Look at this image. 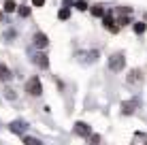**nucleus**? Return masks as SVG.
Listing matches in <instances>:
<instances>
[{
  "label": "nucleus",
  "instance_id": "nucleus-1",
  "mask_svg": "<svg viewBox=\"0 0 147 145\" xmlns=\"http://www.w3.org/2000/svg\"><path fill=\"white\" fill-rule=\"evenodd\" d=\"M26 92L30 94V96H40V94H43V86H40L38 77H30L26 81Z\"/></svg>",
  "mask_w": 147,
  "mask_h": 145
},
{
  "label": "nucleus",
  "instance_id": "nucleus-2",
  "mask_svg": "<svg viewBox=\"0 0 147 145\" xmlns=\"http://www.w3.org/2000/svg\"><path fill=\"white\" fill-rule=\"evenodd\" d=\"M126 66V60H124V53H113L109 58V68L111 71H121Z\"/></svg>",
  "mask_w": 147,
  "mask_h": 145
},
{
  "label": "nucleus",
  "instance_id": "nucleus-3",
  "mask_svg": "<svg viewBox=\"0 0 147 145\" xmlns=\"http://www.w3.org/2000/svg\"><path fill=\"white\" fill-rule=\"evenodd\" d=\"M9 130L15 132V134H24V132L28 130V124L24 122V119H15V122L9 124Z\"/></svg>",
  "mask_w": 147,
  "mask_h": 145
},
{
  "label": "nucleus",
  "instance_id": "nucleus-4",
  "mask_svg": "<svg viewBox=\"0 0 147 145\" xmlns=\"http://www.w3.org/2000/svg\"><path fill=\"white\" fill-rule=\"evenodd\" d=\"M47 43H49L47 34H43V32H36V34H34V41H32V45H34V47L45 49V47H47Z\"/></svg>",
  "mask_w": 147,
  "mask_h": 145
},
{
  "label": "nucleus",
  "instance_id": "nucleus-5",
  "mask_svg": "<svg viewBox=\"0 0 147 145\" xmlns=\"http://www.w3.org/2000/svg\"><path fill=\"white\" fill-rule=\"evenodd\" d=\"M75 134H79V137H90L92 130H90V126L85 122H77L75 124Z\"/></svg>",
  "mask_w": 147,
  "mask_h": 145
},
{
  "label": "nucleus",
  "instance_id": "nucleus-6",
  "mask_svg": "<svg viewBox=\"0 0 147 145\" xmlns=\"http://www.w3.org/2000/svg\"><path fill=\"white\" fill-rule=\"evenodd\" d=\"M32 62L36 64V66H40V68H47L49 66V60H47L45 53H36V56H32Z\"/></svg>",
  "mask_w": 147,
  "mask_h": 145
},
{
  "label": "nucleus",
  "instance_id": "nucleus-7",
  "mask_svg": "<svg viewBox=\"0 0 147 145\" xmlns=\"http://www.w3.org/2000/svg\"><path fill=\"white\" fill-rule=\"evenodd\" d=\"M136 109V100H126L124 105H121V111L126 113V115H130V113H134Z\"/></svg>",
  "mask_w": 147,
  "mask_h": 145
},
{
  "label": "nucleus",
  "instance_id": "nucleus-8",
  "mask_svg": "<svg viewBox=\"0 0 147 145\" xmlns=\"http://www.w3.org/2000/svg\"><path fill=\"white\" fill-rule=\"evenodd\" d=\"M13 77V73L9 71L7 64H0V81H9V79Z\"/></svg>",
  "mask_w": 147,
  "mask_h": 145
},
{
  "label": "nucleus",
  "instance_id": "nucleus-9",
  "mask_svg": "<svg viewBox=\"0 0 147 145\" xmlns=\"http://www.w3.org/2000/svg\"><path fill=\"white\" fill-rule=\"evenodd\" d=\"M141 79H143V73H141L139 68H134V71L128 75V83H139Z\"/></svg>",
  "mask_w": 147,
  "mask_h": 145
},
{
  "label": "nucleus",
  "instance_id": "nucleus-10",
  "mask_svg": "<svg viewBox=\"0 0 147 145\" xmlns=\"http://www.w3.org/2000/svg\"><path fill=\"white\" fill-rule=\"evenodd\" d=\"M13 11H17L15 0H7V2H4V13H13Z\"/></svg>",
  "mask_w": 147,
  "mask_h": 145
},
{
  "label": "nucleus",
  "instance_id": "nucleus-11",
  "mask_svg": "<svg viewBox=\"0 0 147 145\" xmlns=\"http://www.w3.org/2000/svg\"><path fill=\"white\" fill-rule=\"evenodd\" d=\"M2 38H4V43H11L13 38H17V32H15V30H7V32L2 34Z\"/></svg>",
  "mask_w": 147,
  "mask_h": 145
},
{
  "label": "nucleus",
  "instance_id": "nucleus-12",
  "mask_svg": "<svg viewBox=\"0 0 147 145\" xmlns=\"http://www.w3.org/2000/svg\"><path fill=\"white\" fill-rule=\"evenodd\" d=\"M24 145H43V143H40L38 139H34V137H26L24 139Z\"/></svg>",
  "mask_w": 147,
  "mask_h": 145
},
{
  "label": "nucleus",
  "instance_id": "nucleus-13",
  "mask_svg": "<svg viewBox=\"0 0 147 145\" xmlns=\"http://www.w3.org/2000/svg\"><path fill=\"white\" fill-rule=\"evenodd\" d=\"M145 28H147V26H145L143 22H136V24H134V32H136V34H143Z\"/></svg>",
  "mask_w": 147,
  "mask_h": 145
},
{
  "label": "nucleus",
  "instance_id": "nucleus-14",
  "mask_svg": "<svg viewBox=\"0 0 147 145\" xmlns=\"http://www.w3.org/2000/svg\"><path fill=\"white\" fill-rule=\"evenodd\" d=\"M58 17H60V19H68V17H70V11H68V9H60Z\"/></svg>",
  "mask_w": 147,
  "mask_h": 145
},
{
  "label": "nucleus",
  "instance_id": "nucleus-15",
  "mask_svg": "<svg viewBox=\"0 0 147 145\" xmlns=\"http://www.w3.org/2000/svg\"><path fill=\"white\" fill-rule=\"evenodd\" d=\"M90 145H100V137L98 134H90Z\"/></svg>",
  "mask_w": 147,
  "mask_h": 145
},
{
  "label": "nucleus",
  "instance_id": "nucleus-16",
  "mask_svg": "<svg viewBox=\"0 0 147 145\" xmlns=\"http://www.w3.org/2000/svg\"><path fill=\"white\" fill-rule=\"evenodd\" d=\"M17 11H19V15H22V17H28V15H30V7H19Z\"/></svg>",
  "mask_w": 147,
  "mask_h": 145
},
{
  "label": "nucleus",
  "instance_id": "nucleus-17",
  "mask_svg": "<svg viewBox=\"0 0 147 145\" xmlns=\"http://www.w3.org/2000/svg\"><path fill=\"white\" fill-rule=\"evenodd\" d=\"M4 96H7V98H9V100H11V98H13V100H15V96H17V94H15V92H13V90H11V88H7V90H4Z\"/></svg>",
  "mask_w": 147,
  "mask_h": 145
},
{
  "label": "nucleus",
  "instance_id": "nucleus-18",
  "mask_svg": "<svg viewBox=\"0 0 147 145\" xmlns=\"http://www.w3.org/2000/svg\"><path fill=\"white\" fill-rule=\"evenodd\" d=\"M77 9L79 11H85V9H88V2H85V0H77Z\"/></svg>",
  "mask_w": 147,
  "mask_h": 145
},
{
  "label": "nucleus",
  "instance_id": "nucleus-19",
  "mask_svg": "<svg viewBox=\"0 0 147 145\" xmlns=\"http://www.w3.org/2000/svg\"><path fill=\"white\" fill-rule=\"evenodd\" d=\"M92 15L100 17V15H102V7H92Z\"/></svg>",
  "mask_w": 147,
  "mask_h": 145
},
{
  "label": "nucleus",
  "instance_id": "nucleus-20",
  "mask_svg": "<svg viewBox=\"0 0 147 145\" xmlns=\"http://www.w3.org/2000/svg\"><path fill=\"white\" fill-rule=\"evenodd\" d=\"M32 4H34V7H43L45 0H32Z\"/></svg>",
  "mask_w": 147,
  "mask_h": 145
},
{
  "label": "nucleus",
  "instance_id": "nucleus-21",
  "mask_svg": "<svg viewBox=\"0 0 147 145\" xmlns=\"http://www.w3.org/2000/svg\"><path fill=\"white\" fill-rule=\"evenodd\" d=\"M0 19H2V13H0Z\"/></svg>",
  "mask_w": 147,
  "mask_h": 145
}]
</instances>
